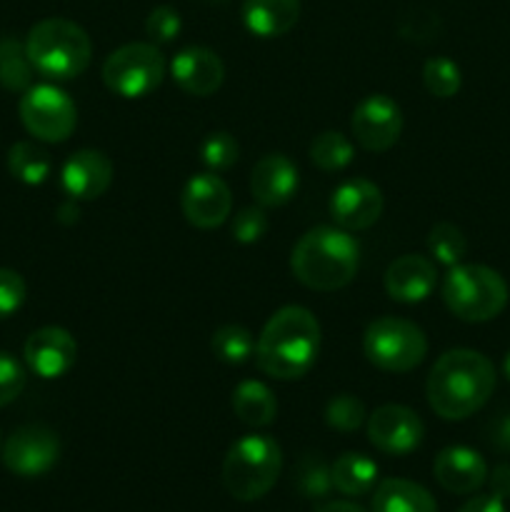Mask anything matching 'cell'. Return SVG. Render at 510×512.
<instances>
[{"label":"cell","instance_id":"obj_1","mask_svg":"<svg viewBox=\"0 0 510 512\" xmlns=\"http://www.w3.org/2000/svg\"><path fill=\"white\" fill-rule=\"evenodd\" d=\"M495 368L478 350H448L435 360L425 383L430 408L443 420H465L495 393Z\"/></svg>","mask_w":510,"mask_h":512},{"label":"cell","instance_id":"obj_2","mask_svg":"<svg viewBox=\"0 0 510 512\" xmlns=\"http://www.w3.org/2000/svg\"><path fill=\"white\" fill-rule=\"evenodd\" d=\"M320 353V323L303 305L275 310L255 345V360L275 380H298L310 373Z\"/></svg>","mask_w":510,"mask_h":512},{"label":"cell","instance_id":"obj_3","mask_svg":"<svg viewBox=\"0 0 510 512\" xmlns=\"http://www.w3.org/2000/svg\"><path fill=\"white\" fill-rule=\"evenodd\" d=\"M360 245L338 225H318L300 235L290 253L295 280L318 293L345 288L358 273Z\"/></svg>","mask_w":510,"mask_h":512},{"label":"cell","instance_id":"obj_4","mask_svg":"<svg viewBox=\"0 0 510 512\" xmlns=\"http://www.w3.org/2000/svg\"><path fill=\"white\" fill-rule=\"evenodd\" d=\"M25 50L33 70L50 80H73L93 58L90 35L68 18H45L30 28Z\"/></svg>","mask_w":510,"mask_h":512},{"label":"cell","instance_id":"obj_5","mask_svg":"<svg viewBox=\"0 0 510 512\" xmlns=\"http://www.w3.org/2000/svg\"><path fill=\"white\" fill-rule=\"evenodd\" d=\"M283 470V450L270 435H245L223 460V485L230 498L253 503L268 495Z\"/></svg>","mask_w":510,"mask_h":512},{"label":"cell","instance_id":"obj_6","mask_svg":"<svg viewBox=\"0 0 510 512\" xmlns=\"http://www.w3.org/2000/svg\"><path fill=\"white\" fill-rule=\"evenodd\" d=\"M443 303L465 323H488L508 305V283L498 270L478 263H458L443 280Z\"/></svg>","mask_w":510,"mask_h":512},{"label":"cell","instance_id":"obj_7","mask_svg":"<svg viewBox=\"0 0 510 512\" xmlns=\"http://www.w3.org/2000/svg\"><path fill=\"white\" fill-rule=\"evenodd\" d=\"M363 353L385 373H410L428 355V338L413 320L383 315L365 328Z\"/></svg>","mask_w":510,"mask_h":512},{"label":"cell","instance_id":"obj_8","mask_svg":"<svg viewBox=\"0 0 510 512\" xmlns=\"http://www.w3.org/2000/svg\"><path fill=\"white\" fill-rule=\"evenodd\" d=\"M163 53L155 43H128L105 58L100 75L110 93L125 100H138L160 88L165 78Z\"/></svg>","mask_w":510,"mask_h":512},{"label":"cell","instance_id":"obj_9","mask_svg":"<svg viewBox=\"0 0 510 512\" xmlns=\"http://www.w3.org/2000/svg\"><path fill=\"white\" fill-rule=\"evenodd\" d=\"M18 113L25 130L43 143H65L78 125L73 98L50 83L30 85L20 98Z\"/></svg>","mask_w":510,"mask_h":512},{"label":"cell","instance_id":"obj_10","mask_svg":"<svg viewBox=\"0 0 510 512\" xmlns=\"http://www.w3.org/2000/svg\"><path fill=\"white\" fill-rule=\"evenodd\" d=\"M60 458V440L55 430L45 425H23L13 430L3 445L5 468L20 478H40Z\"/></svg>","mask_w":510,"mask_h":512},{"label":"cell","instance_id":"obj_11","mask_svg":"<svg viewBox=\"0 0 510 512\" xmlns=\"http://www.w3.org/2000/svg\"><path fill=\"white\" fill-rule=\"evenodd\" d=\"M350 130L360 148L370 153H385L398 143L403 133V110L390 95H368L355 105Z\"/></svg>","mask_w":510,"mask_h":512},{"label":"cell","instance_id":"obj_12","mask_svg":"<svg viewBox=\"0 0 510 512\" xmlns=\"http://www.w3.org/2000/svg\"><path fill=\"white\" fill-rule=\"evenodd\" d=\"M425 425L415 410L405 405H380L368 415V440L385 455H408L420 448Z\"/></svg>","mask_w":510,"mask_h":512},{"label":"cell","instance_id":"obj_13","mask_svg":"<svg viewBox=\"0 0 510 512\" xmlns=\"http://www.w3.org/2000/svg\"><path fill=\"white\" fill-rule=\"evenodd\" d=\"M180 210L185 220L198 230H213L228 220L233 210V195L228 183L215 173H198L183 185Z\"/></svg>","mask_w":510,"mask_h":512},{"label":"cell","instance_id":"obj_14","mask_svg":"<svg viewBox=\"0 0 510 512\" xmlns=\"http://www.w3.org/2000/svg\"><path fill=\"white\" fill-rule=\"evenodd\" d=\"M383 205V193L373 180L350 178L333 190L328 210L338 228L355 233L373 228L383 215Z\"/></svg>","mask_w":510,"mask_h":512},{"label":"cell","instance_id":"obj_15","mask_svg":"<svg viewBox=\"0 0 510 512\" xmlns=\"http://www.w3.org/2000/svg\"><path fill=\"white\" fill-rule=\"evenodd\" d=\"M25 365L43 380H58L78 360V343L73 335L58 325H45L28 335L23 345Z\"/></svg>","mask_w":510,"mask_h":512},{"label":"cell","instance_id":"obj_16","mask_svg":"<svg viewBox=\"0 0 510 512\" xmlns=\"http://www.w3.org/2000/svg\"><path fill=\"white\" fill-rule=\"evenodd\" d=\"M170 78L175 80L183 93L195 98H208L220 90L225 80V65L215 50L203 45H190L183 48L170 60Z\"/></svg>","mask_w":510,"mask_h":512},{"label":"cell","instance_id":"obj_17","mask_svg":"<svg viewBox=\"0 0 510 512\" xmlns=\"http://www.w3.org/2000/svg\"><path fill=\"white\" fill-rule=\"evenodd\" d=\"M298 165L283 153H268L255 163L250 175V193L260 208H280L298 193Z\"/></svg>","mask_w":510,"mask_h":512},{"label":"cell","instance_id":"obj_18","mask_svg":"<svg viewBox=\"0 0 510 512\" xmlns=\"http://www.w3.org/2000/svg\"><path fill=\"white\" fill-rule=\"evenodd\" d=\"M113 183V163L100 150H78L60 170V185L70 200H95Z\"/></svg>","mask_w":510,"mask_h":512},{"label":"cell","instance_id":"obj_19","mask_svg":"<svg viewBox=\"0 0 510 512\" xmlns=\"http://www.w3.org/2000/svg\"><path fill=\"white\" fill-rule=\"evenodd\" d=\"M385 293L403 305L423 303L433 295L435 285H438V270L435 263L425 255H400L398 260L388 265L385 270Z\"/></svg>","mask_w":510,"mask_h":512},{"label":"cell","instance_id":"obj_20","mask_svg":"<svg viewBox=\"0 0 510 512\" xmlns=\"http://www.w3.org/2000/svg\"><path fill=\"white\" fill-rule=\"evenodd\" d=\"M433 475L443 490L453 495H470L480 490L488 480V465L483 455L465 445H450L438 453L433 463Z\"/></svg>","mask_w":510,"mask_h":512},{"label":"cell","instance_id":"obj_21","mask_svg":"<svg viewBox=\"0 0 510 512\" xmlns=\"http://www.w3.org/2000/svg\"><path fill=\"white\" fill-rule=\"evenodd\" d=\"M243 23L258 38H280L300 18V0H245Z\"/></svg>","mask_w":510,"mask_h":512},{"label":"cell","instance_id":"obj_22","mask_svg":"<svg viewBox=\"0 0 510 512\" xmlns=\"http://www.w3.org/2000/svg\"><path fill=\"white\" fill-rule=\"evenodd\" d=\"M373 512H438V503L420 483L388 478L375 488Z\"/></svg>","mask_w":510,"mask_h":512},{"label":"cell","instance_id":"obj_23","mask_svg":"<svg viewBox=\"0 0 510 512\" xmlns=\"http://www.w3.org/2000/svg\"><path fill=\"white\" fill-rule=\"evenodd\" d=\"M233 410L240 423L250 425V428H265L278 415V400H275L273 390L260 380H243L233 390Z\"/></svg>","mask_w":510,"mask_h":512},{"label":"cell","instance_id":"obj_24","mask_svg":"<svg viewBox=\"0 0 510 512\" xmlns=\"http://www.w3.org/2000/svg\"><path fill=\"white\" fill-rule=\"evenodd\" d=\"M330 475L338 493L360 498V495H368L378 483V465L365 453H343L330 465Z\"/></svg>","mask_w":510,"mask_h":512},{"label":"cell","instance_id":"obj_25","mask_svg":"<svg viewBox=\"0 0 510 512\" xmlns=\"http://www.w3.org/2000/svg\"><path fill=\"white\" fill-rule=\"evenodd\" d=\"M50 168V155L45 153L40 145L30 143V140H20L13 148L8 150V170L15 180L25 185H40L48 180Z\"/></svg>","mask_w":510,"mask_h":512},{"label":"cell","instance_id":"obj_26","mask_svg":"<svg viewBox=\"0 0 510 512\" xmlns=\"http://www.w3.org/2000/svg\"><path fill=\"white\" fill-rule=\"evenodd\" d=\"M33 78V65H30L25 43L3 35L0 38V85L13 93H25Z\"/></svg>","mask_w":510,"mask_h":512},{"label":"cell","instance_id":"obj_27","mask_svg":"<svg viewBox=\"0 0 510 512\" xmlns=\"http://www.w3.org/2000/svg\"><path fill=\"white\" fill-rule=\"evenodd\" d=\"M255 345H258V340L253 338V333L248 328H243V325L235 323L220 325L213 333V338H210L213 355L228 365L248 363L255 355Z\"/></svg>","mask_w":510,"mask_h":512},{"label":"cell","instance_id":"obj_28","mask_svg":"<svg viewBox=\"0 0 510 512\" xmlns=\"http://www.w3.org/2000/svg\"><path fill=\"white\" fill-rule=\"evenodd\" d=\"M355 158V148L348 135L338 130H325L310 143V160L318 165L323 173H340L348 168Z\"/></svg>","mask_w":510,"mask_h":512},{"label":"cell","instance_id":"obj_29","mask_svg":"<svg viewBox=\"0 0 510 512\" xmlns=\"http://www.w3.org/2000/svg\"><path fill=\"white\" fill-rule=\"evenodd\" d=\"M428 253L433 255L435 263L453 268L468 253V240H465L463 230L453 223H438L428 233Z\"/></svg>","mask_w":510,"mask_h":512},{"label":"cell","instance_id":"obj_30","mask_svg":"<svg viewBox=\"0 0 510 512\" xmlns=\"http://www.w3.org/2000/svg\"><path fill=\"white\" fill-rule=\"evenodd\" d=\"M295 488L305 495V498H325L333 490V475H330V465L320 458L318 453H305L298 460L293 478Z\"/></svg>","mask_w":510,"mask_h":512},{"label":"cell","instance_id":"obj_31","mask_svg":"<svg viewBox=\"0 0 510 512\" xmlns=\"http://www.w3.org/2000/svg\"><path fill=\"white\" fill-rule=\"evenodd\" d=\"M423 85L433 98H453L463 85V75L455 60L450 58H430L423 65Z\"/></svg>","mask_w":510,"mask_h":512},{"label":"cell","instance_id":"obj_32","mask_svg":"<svg viewBox=\"0 0 510 512\" xmlns=\"http://www.w3.org/2000/svg\"><path fill=\"white\" fill-rule=\"evenodd\" d=\"M365 405L363 400L350 393H340L325 405V423L338 433H355L365 423Z\"/></svg>","mask_w":510,"mask_h":512},{"label":"cell","instance_id":"obj_33","mask_svg":"<svg viewBox=\"0 0 510 512\" xmlns=\"http://www.w3.org/2000/svg\"><path fill=\"white\" fill-rule=\"evenodd\" d=\"M238 155H240L238 140H235L230 133H225V130L210 133L208 138L200 143V160H203V165L210 170V173H223V170L233 168Z\"/></svg>","mask_w":510,"mask_h":512},{"label":"cell","instance_id":"obj_34","mask_svg":"<svg viewBox=\"0 0 510 512\" xmlns=\"http://www.w3.org/2000/svg\"><path fill=\"white\" fill-rule=\"evenodd\" d=\"M180 28H183L180 13L175 8H170V5H158V8L150 10L148 20H145V33H148V38L155 45L173 43L180 35Z\"/></svg>","mask_w":510,"mask_h":512},{"label":"cell","instance_id":"obj_35","mask_svg":"<svg viewBox=\"0 0 510 512\" xmlns=\"http://www.w3.org/2000/svg\"><path fill=\"white\" fill-rule=\"evenodd\" d=\"M230 233H233V238L238 240L240 245L258 243V240L263 238L265 233H268V215H265V210L260 208V205H258V208H255V205H250V208H243L233 218Z\"/></svg>","mask_w":510,"mask_h":512},{"label":"cell","instance_id":"obj_36","mask_svg":"<svg viewBox=\"0 0 510 512\" xmlns=\"http://www.w3.org/2000/svg\"><path fill=\"white\" fill-rule=\"evenodd\" d=\"M25 380L28 375H25L23 363L10 353H0V408L10 405L23 393Z\"/></svg>","mask_w":510,"mask_h":512},{"label":"cell","instance_id":"obj_37","mask_svg":"<svg viewBox=\"0 0 510 512\" xmlns=\"http://www.w3.org/2000/svg\"><path fill=\"white\" fill-rule=\"evenodd\" d=\"M25 295H28V288H25V280L20 278V273L0 268V320L18 313L25 303Z\"/></svg>","mask_w":510,"mask_h":512},{"label":"cell","instance_id":"obj_38","mask_svg":"<svg viewBox=\"0 0 510 512\" xmlns=\"http://www.w3.org/2000/svg\"><path fill=\"white\" fill-rule=\"evenodd\" d=\"M488 483H490V493L500 500H508L510 498V465H498L493 473L488 475Z\"/></svg>","mask_w":510,"mask_h":512},{"label":"cell","instance_id":"obj_39","mask_svg":"<svg viewBox=\"0 0 510 512\" xmlns=\"http://www.w3.org/2000/svg\"><path fill=\"white\" fill-rule=\"evenodd\" d=\"M458 512H505V505H503V500L495 498L493 493L475 495V498H470Z\"/></svg>","mask_w":510,"mask_h":512},{"label":"cell","instance_id":"obj_40","mask_svg":"<svg viewBox=\"0 0 510 512\" xmlns=\"http://www.w3.org/2000/svg\"><path fill=\"white\" fill-rule=\"evenodd\" d=\"M493 443H495V448L510 453V418L498 420V425H495V430H493Z\"/></svg>","mask_w":510,"mask_h":512},{"label":"cell","instance_id":"obj_41","mask_svg":"<svg viewBox=\"0 0 510 512\" xmlns=\"http://www.w3.org/2000/svg\"><path fill=\"white\" fill-rule=\"evenodd\" d=\"M318 512H365L360 505L350 503V500H330V503L320 505Z\"/></svg>","mask_w":510,"mask_h":512},{"label":"cell","instance_id":"obj_42","mask_svg":"<svg viewBox=\"0 0 510 512\" xmlns=\"http://www.w3.org/2000/svg\"><path fill=\"white\" fill-rule=\"evenodd\" d=\"M503 373H505V378L510 380V350H508V355H505V360H503Z\"/></svg>","mask_w":510,"mask_h":512}]
</instances>
